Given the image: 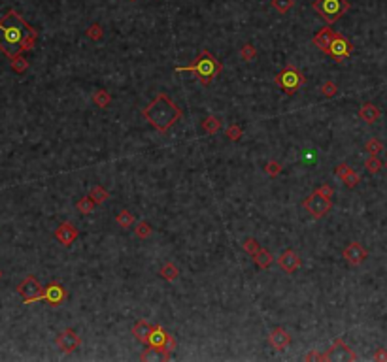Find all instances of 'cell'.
I'll return each mask as SVG.
<instances>
[{
	"mask_svg": "<svg viewBox=\"0 0 387 362\" xmlns=\"http://www.w3.org/2000/svg\"><path fill=\"white\" fill-rule=\"evenodd\" d=\"M168 338H170V334H168L167 330L163 328L160 324H155L153 330H151V334H149V340H147L146 345H147V347H151V349H155L157 353H160V355H163V360H168V358H170V355H168L167 351H165Z\"/></svg>",
	"mask_w": 387,
	"mask_h": 362,
	"instance_id": "9",
	"label": "cell"
},
{
	"mask_svg": "<svg viewBox=\"0 0 387 362\" xmlns=\"http://www.w3.org/2000/svg\"><path fill=\"white\" fill-rule=\"evenodd\" d=\"M17 292L21 294L23 302L25 304H34L40 302L42 294H44V287L40 285V281L34 276H27L19 285H17Z\"/></svg>",
	"mask_w": 387,
	"mask_h": 362,
	"instance_id": "7",
	"label": "cell"
},
{
	"mask_svg": "<svg viewBox=\"0 0 387 362\" xmlns=\"http://www.w3.org/2000/svg\"><path fill=\"white\" fill-rule=\"evenodd\" d=\"M253 262L259 266V268H263V270H267V268H270L274 262V257H272V253L267 249H261L257 255L253 257Z\"/></svg>",
	"mask_w": 387,
	"mask_h": 362,
	"instance_id": "19",
	"label": "cell"
},
{
	"mask_svg": "<svg viewBox=\"0 0 387 362\" xmlns=\"http://www.w3.org/2000/svg\"><path fill=\"white\" fill-rule=\"evenodd\" d=\"M272 6L280 13H287L295 6V0H272Z\"/></svg>",
	"mask_w": 387,
	"mask_h": 362,
	"instance_id": "33",
	"label": "cell"
},
{
	"mask_svg": "<svg viewBox=\"0 0 387 362\" xmlns=\"http://www.w3.org/2000/svg\"><path fill=\"white\" fill-rule=\"evenodd\" d=\"M276 260H278V266H280L285 274H293L295 270H299V268H301V264H302L301 257H299L293 249H285L280 257L276 258Z\"/></svg>",
	"mask_w": 387,
	"mask_h": 362,
	"instance_id": "13",
	"label": "cell"
},
{
	"mask_svg": "<svg viewBox=\"0 0 387 362\" xmlns=\"http://www.w3.org/2000/svg\"><path fill=\"white\" fill-rule=\"evenodd\" d=\"M36 28L28 25L15 10H10L0 19V51L10 60L25 51H30L36 46Z\"/></svg>",
	"mask_w": 387,
	"mask_h": 362,
	"instance_id": "1",
	"label": "cell"
},
{
	"mask_svg": "<svg viewBox=\"0 0 387 362\" xmlns=\"http://www.w3.org/2000/svg\"><path fill=\"white\" fill-rule=\"evenodd\" d=\"M385 168H387V160H385Z\"/></svg>",
	"mask_w": 387,
	"mask_h": 362,
	"instance_id": "42",
	"label": "cell"
},
{
	"mask_svg": "<svg viewBox=\"0 0 387 362\" xmlns=\"http://www.w3.org/2000/svg\"><path fill=\"white\" fill-rule=\"evenodd\" d=\"M221 70H223V64L215 59L212 53L206 51V49L195 59L193 64L178 66V68H176V72H195L199 76L202 85H210V83L214 81V78H217V74H219Z\"/></svg>",
	"mask_w": 387,
	"mask_h": 362,
	"instance_id": "3",
	"label": "cell"
},
{
	"mask_svg": "<svg viewBox=\"0 0 387 362\" xmlns=\"http://www.w3.org/2000/svg\"><path fill=\"white\" fill-rule=\"evenodd\" d=\"M351 53H353V46H351V42L336 32V36L333 38V42H331V46H329V49H327L325 55H331L334 60L344 62V60H346Z\"/></svg>",
	"mask_w": 387,
	"mask_h": 362,
	"instance_id": "8",
	"label": "cell"
},
{
	"mask_svg": "<svg viewBox=\"0 0 387 362\" xmlns=\"http://www.w3.org/2000/svg\"><path fill=\"white\" fill-rule=\"evenodd\" d=\"M89 196L93 198V202L99 206V204H104L108 198H110V192H108L104 187H101V185H94L93 189H91V192H89Z\"/></svg>",
	"mask_w": 387,
	"mask_h": 362,
	"instance_id": "20",
	"label": "cell"
},
{
	"mask_svg": "<svg viewBox=\"0 0 387 362\" xmlns=\"http://www.w3.org/2000/svg\"><path fill=\"white\" fill-rule=\"evenodd\" d=\"M93 102L99 106V108H108V106L112 104V94L108 91H104V89H99V91L93 94Z\"/></svg>",
	"mask_w": 387,
	"mask_h": 362,
	"instance_id": "23",
	"label": "cell"
},
{
	"mask_svg": "<svg viewBox=\"0 0 387 362\" xmlns=\"http://www.w3.org/2000/svg\"><path fill=\"white\" fill-rule=\"evenodd\" d=\"M321 92H323L327 98H331V96H334V94L338 92V87H336V83H334V81H331V79H329V81H325V83L321 85Z\"/></svg>",
	"mask_w": 387,
	"mask_h": 362,
	"instance_id": "37",
	"label": "cell"
},
{
	"mask_svg": "<svg viewBox=\"0 0 387 362\" xmlns=\"http://www.w3.org/2000/svg\"><path fill=\"white\" fill-rule=\"evenodd\" d=\"M334 36H336V32L331 28V25H327V26H323L319 32L315 34L312 42H314L315 47H319L323 53H327V49H329V46H331V42H333Z\"/></svg>",
	"mask_w": 387,
	"mask_h": 362,
	"instance_id": "16",
	"label": "cell"
},
{
	"mask_svg": "<svg viewBox=\"0 0 387 362\" xmlns=\"http://www.w3.org/2000/svg\"><path fill=\"white\" fill-rule=\"evenodd\" d=\"M365 149H367L368 155H374V157H378L381 151H383V144H381L378 138H370L365 145Z\"/></svg>",
	"mask_w": 387,
	"mask_h": 362,
	"instance_id": "28",
	"label": "cell"
},
{
	"mask_svg": "<svg viewBox=\"0 0 387 362\" xmlns=\"http://www.w3.org/2000/svg\"><path fill=\"white\" fill-rule=\"evenodd\" d=\"M76 208H78V211H80V213H83V215H89V213H93V211H94L96 204L93 202V198H91V196H83V198H80V200H78Z\"/></svg>",
	"mask_w": 387,
	"mask_h": 362,
	"instance_id": "24",
	"label": "cell"
},
{
	"mask_svg": "<svg viewBox=\"0 0 387 362\" xmlns=\"http://www.w3.org/2000/svg\"><path fill=\"white\" fill-rule=\"evenodd\" d=\"M317 192H319L321 196H325V198H333L334 189H333V187H331L329 183H323V185H319V189H317Z\"/></svg>",
	"mask_w": 387,
	"mask_h": 362,
	"instance_id": "39",
	"label": "cell"
},
{
	"mask_svg": "<svg viewBox=\"0 0 387 362\" xmlns=\"http://www.w3.org/2000/svg\"><path fill=\"white\" fill-rule=\"evenodd\" d=\"M134 232H136V236L142 238V240H146V238L151 236V224L147 223V221H140V223L136 224V228H134Z\"/></svg>",
	"mask_w": 387,
	"mask_h": 362,
	"instance_id": "32",
	"label": "cell"
},
{
	"mask_svg": "<svg viewBox=\"0 0 387 362\" xmlns=\"http://www.w3.org/2000/svg\"><path fill=\"white\" fill-rule=\"evenodd\" d=\"M349 172H351L349 164H346V162H340V164L334 168V176H336L338 179H344V178L347 176V174H349Z\"/></svg>",
	"mask_w": 387,
	"mask_h": 362,
	"instance_id": "38",
	"label": "cell"
},
{
	"mask_svg": "<svg viewBox=\"0 0 387 362\" xmlns=\"http://www.w3.org/2000/svg\"><path fill=\"white\" fill-rule=\"evenodd\" d=\"M202 128H204L208 134H217V132L221 130V121L217 117H214V115H210V117H206L202 121Z\"/></svg>",
	"mask_w": 387,
	"mask_h": 362,
	"instance_id": "25",
	"label": "cell"
},
{
	"mask_svg": "<svg viewBox=\"0 0 387 362\" xmlns=\"http://www.w3.org/2000/svg\"><path fill=\"white\" fill-rule=\"evenodd\" d=\"M380 108L378 106H374L370 104V102H367V104H363L359 108V117L365 121V123H368V125H374L378 119H380Z\"/></svg>",
	"mask_w": 387,
	"mask_h": 362,
	"instance_id": "17",
	"label": "cell"
},
{
	"mask_svg": "<svg viewBox=\"0 0 387 362\" xmlns=\"http://www.w3.org/2000/svg\"><path fill=\"white\" fill-rule=\"evenodd\" d=\"M276 83H278L281 91H285L287 94H295L302 85H306V78H304L293 64H289L276 76Z\"/></svg>",
	"mask_w": 387,
	"mask_h": 362,
	"instance_id": "5",
	"label": "cell"
},
{
	"mask_svg": "<svg viewBox=\"0 0 387 362\" xmlns=\"http://www.w3.org/2000/svg\"><path fill=\"white\" fill-rule=\"evenodd\" d=\"M87 38L89 40H94V42H99V40H102V36H104V28H102L99 23H93V25H89L87 26Z\"/></svg>",
	"mask_w": 387,
	"mask_h": 362,
	"instance_id": "27",
	"label": "cell"
},
{
	"mask_svg": "<svg viewBox=\"0 0 387 362\" xmlns=\"http://www.w3.org/2000/svg\"><path fill=\"white\" fill-rule=\"evenodd\" d=\"M67 298H68V290L64 289L60 283H57V281H51V283H47L46 287H44L42 300L47 302L49 306H53V308L60 306V304L64 302Z\"/></svg>",
	"mask_w": 387,
	"mask_h": 362,
	"instance_id": "10",
	"label": "cell"
},
{
	"mask_svg": "<svg viewBox=\"0 0 387 362\" xmlns=\"http://www.w3.org/2000/svg\"><path fill=\"white\" fill-rule=\"evenodd\" d=\"M0 279H2V270H0Z\"/></svg>",
	"mask_w": 387,
	"mask_h": 362,
	"instance_id": "41",
	"label": "cell"
},
{
	"mask_svg": "<svg viewBox=\"0 0 387 362\" xmlns=\"http://www.w3.org/2000/svg\"><path fill=\"white\" fill-rule=\"evenodd\" d=\"M151 330H153V324H149L146 319H140V321H138V323L133 326V334H134V338H136L138 342L146 345L147 340H149V334H151Z\"/></svg>",
	"mask_w": 387,
	"mask_h": 362,
	"instance_id": "18",
	"label": "cell"
},
{
	"mask_svg": "<svg viewBox=\"0 0 387 362\" xmlns=\"http://www.w3.org/2000/svg\"><path fill=\"white\" fill-rule=\"evenodd\" d=\"M312 8L319 13L327 25H333L349 10V2L347 0H315Z\"/></svg>",
	"mask_w": 387,
	"mask_h": 362,
	"instance_id": "4",
	"label": "cell"
},
{
	"mask_svg": "<svg viewBox=\"0 0 387 362\" xmlns=\"http://www.w3.org/2000/svg\"><path fill=\"white\" fill-rule=\"evenodd\" d=\"M342 257L346 258L351 266H359V264L365 262V258L368 257V253L359 242H349L346 249L342 251Z\"/></svg>",
	"mask_w": 387,
	"mask_h": 362,
	"instance_id": "12",
	"label": "cell"
},
{
	"mask_svg": "<svg viewBox=\"0 0 387 362\" xmlns=\"http://www.w3.org/2000/svg\"><path fill=\"white\" fill-rule=\"evenodd\" d=\"M159 276L165 279V281H174L176 277L180 276V270L174 266L172 262H167L165 266H160V270H159Z\"/></svg>",
	"mask_w": 387,
	"mask_h": 362,
	"instance_id": "21",
	"label": "cell"
},
{
	"mask_svg": "<svg viewBox=\"0 0 387 362\" xmlns=\"http://www.w3.org/2000/svg\"><path fill=\"white\" fill-rule=\"evenodd\" d=\"M365 168L368 170V174H378V172L383 168V164H381V160L378 157L370 155V157L367 158V162H365Z\"/></svg>",
	"mask_w": 387,
	"mask_h": 362,
	"instance_id": "31",
	"label": "cell"
},
{
	"mask_svg": "<svg viewBox=\"0 0 387 362\" xmlns=\"http://www.w3.org/2000/svg\"><path fill=\"white\" fill-rule=\"evenodd\" d=\"M57 345H59L62 353H72L81 345V338L80 334L72 328H64L57 338Z\"/></svg>",
	"mask_w": 387,
	"mask_h": 362,
	"instance_id": "11",
	"label": "cell"
},
{
	"mask_svg": "<svg viewBox=\"0 0 387 362\" xmlns=\"http://www.w3.org/2000/svg\"><path fill=\"white\" fill-rule=\"evenodd\" d=\"M342 181H344V185H346L347 189H353V187H357V185L361 183V176L357 174V172L351 170V172H349V174L346 176V178L342 179Z\"/></svg>",
	"mask_w": 387,
	"mask_h": 362,
	"instance_id": "34",
	"label": "cell"
},
{
	"mask_svg": "<svg viewBox=\"0 0 387 362\" xmlns=\"http://www.w3.org/2000/svg\"><path fill=\"white\" fill-rule=\"evenodd\" d=\"M372 358H374V360H387L385 349H378V351H376V355H374Z\"/></svg>",
	"mask_w": 387,
	"mask_h": 362,
	"instance_id": "40",
	"label": "cell"
},
{
	"mask_svg": "<svg viewBox=\"0 0 387 362\" xmlns=\"http://www.w3.org/2000/svg\"><path fill=\"white\" fill-rule=\"evenodd\" d=\"M242 247H244V251H246L249 257H255V255L261 251V245H259V242H257L255 238H246V240H244V244H242Z\"/></svg>",
	"mask_w": 387,
	"mask_h": 362,
	"instance_id": "26",
	"label": "cell"
},
{
	"mask_svg": "<svg viewBox=\"0 0 387 362\" xmlns=\"http://www.w3.org/2000/svg\"><path fill=\"white\" fill-rule=\"evenodd\" d=\"M242 134H244V130H242V126L240 125H229L227 128H225V136H227L231 142H238V140L242 138Z\"/></svg>",
	"mask_w": 387,
	"mask_h": 362,
	"instance_id": "30",
	"label": "cell"
},
{
	"mask_svg": "<svg viewBox=\"0 0 387 362\" xmlns=\"http://www.w3.org/2000/svg\"><path fill=\"white\" fill-rule=\"evenodd\" d=\"M385 155H387V153H385Z\"/></svg>",
	"mask_w": 387,
	"mask_h": 362,
	"instance_id": "43",
	"label": "cell"
},
{
	"mask_svg": "<svg viewBox=\"0 0 387 362\" xmlns=\"http://www.w3.org/2000/svg\"><path fill=\"white\" fill-rule=\"evenodd\" d=\"M240 57L244 60H253L257 57V49H255L251 44H246V46L240 49Z\"/></svg>",
	"mask_w": 387,
	"mask_h": 362,
	"instance_id": "36",
	"label": "cell"
},
{
	"mask_svg": "<svg viewBox=\"0 0 387 362\" xmlns=\"http://www.w3.org/2000/svg\"><path fill=\"white\" fill-rule=\"evenodd\" d=\"M55 238L59 240V244H62L64 247H68V245H72L74 240L78 238V228H76L72 223L64 221V223H60L59 226H57V231H55Z\"/></svg>",
	"mask_w": 387,
	"mask_h": 362,
	"instance_id": "14",
	"label": "cell"
},
{
	"mask_svg": "<svg viewBox=\"0 0 387 362\" xmlns=\"http://www.w3.org/2000/svg\"><path fill=\"white\" fill-rule=\"evenodd\" d=\"M142 115L159 132H167L172 128L178 119H181V110L168 98L165 92H159L153 102L147 104L142 110Z\"/></svg>",
	"mask_w": 387,
	"mask_h": 362,
	"instance_id": "2",
	"label": "cell"
},
{
	"mask_svg": "<svg viewBox=\"0 0 387 362\" xmlns=\"http://www.w3.org/2000/svg\"><path fill=\"white\" fill-rule=\"evenodd\" d=\"M12 70L17 74H23V72H27L28 70V60L23 57V55H17V57H14L12 59Z\"/></svg>",
	"mask_w": 387,
	"mask_h": 362,
	"instance_id": "29",
	"label": "cell"
},
{
	"mask_svg": "<svg viewBox=\"0 0 387 362\" xmlns=\"http://www.w3.org/2000/svg\"><path fill=\"white\" fill-rule=\"evenodd\" d=\"M115 223L119 224L121 228H131L134 224V215L128 210H121L117 215H115Z\"/></svg>",
	"mask_w": 387,
	"mask_h": 362,
	"instance_id": "22",
	"label": "cell"
},
{
	"mask_svg": "<svg viewBox=\"0 0 387 362\" xmlns=\"http://www.w3.org/2000/svg\"><path fill=\"white\" fill-rule=\"evenodd\" d=\"M265 172H267L270 178H276V176L281 174V164L276 162V160H268L267 164H265Z\"/></svg>",
	"mask_w": 387,
	"mask_h": 362,
	"instance_id": "35",
	"label": "cell"
},
{
	"mask_svg": "<svg viewBox=\"0 0 387 362\" xmlns=\"http://www.w3.org/2000/svg\"><path fill=\"white\" fill-rule=\"evenodd\" d=\"M133 2H134V0H133Z\"/></svg>",
	"mask_w": 387,
	"mask_h": 362,
	"instance_id": "44",
	"label": "cell"
},
{
	"mask_svg": "<svg viewBox=\"0 0 387 362\" xmlns=\"http://www.w3.org/2000/svg\"><path fill=\"white\" fill-rule=\"evenodd\" d=\"M268 342H270V345H272L276 351H283V349H287L289 343H291V334H289L285 328L276 326V328L268 334Z\"/></svg>",
	"mask_w": 387,
	"mask_h": 362,
	"instance_id": "15",
	"label": "cell"
},
{
	"mask_svg": "<svg viewBox=\"0 0 387 362\" xmlns=\"http://www.w3.org/2000/svg\"><path fill=\"white\" fill-rule=\"evenodd\" d=\"M302 206H304V210H306L312 217L321 219V217H325L329 211H331V208H333V200H331V198L321 196L319 192L315 191V192H312V194H310L304 202H302Z\"/></svg>",
	"mask_w": 387,
	"mask_h": 362,
	"instance_id": "6",
	"label": "cell"
}]
</instances>
